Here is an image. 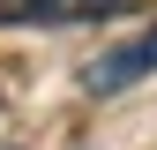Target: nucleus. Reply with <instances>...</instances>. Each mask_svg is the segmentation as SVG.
<instances>
[{"instance_id":"obj_1","label":"nucleus","mask_w":157,"mask_h":150,"mask_svg":"<svg viewBox=\"0 0 157 150\" xmlns=\"http://www.w3.org/2000/svg\"><path fill=\"white\" fill-rule=\"evenodd\" d=\"M142 75H157V30L127 38V45H112L105 60H90V68H82V90H90V98H112V90L142 83Z\"/></svg>"},{"instance_id":"obj_2","label":"nucleus","mask_w":157,"mask_h":150,"mask_svg":"<svg viewBox=\"0 0 157 150\" xmlns=\"http://www.w3.org/2000/svg\"><path fill=\"white\" fill-rule=\"evenodd\" d=\"M135 0H0V23H105Z\"/></svg>"}]
</instances>
